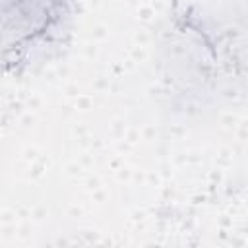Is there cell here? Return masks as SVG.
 <instances>
[{"instance_id":"6da1fadb","label":"cell","mask_w":248,"mask_h":248,"mask_svg":"<svg viewBox=\"0 0 248 248\" xmlns=\"http://www.w3.org/2000/svg\"><path fill=\"white\" fill-rule=\"evenodd\" d=\"M64 19V0H0V54L29 60V52L48 45Z\"/></svg>"}]
</instances>
